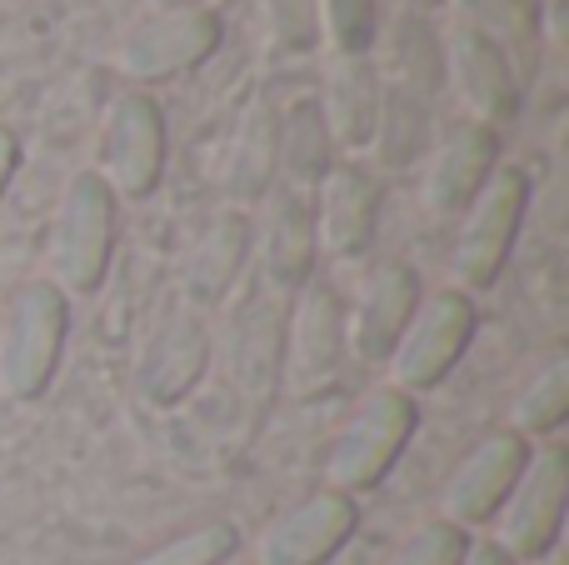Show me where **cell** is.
Segmentation results:
<instances>
[{"instance_id":"1","label":"cell","mask_w":569,"mask_h":565,"mask_svg":"<svg viewBox=\"0 0 569 565\" xmlns=\"http://www.w3.org/2000/svg\"><path fill=\"white\" fill-rule=\"evenodd\" d=\"M415 396L395 386H380L355 406V416L345 420L340 440H335L330 460H325V490H340V496H360V490H375L385 476L395 470L400 450L410 446L415 436Z\"/></svg>"},{"instance_id":"2","label":"cell","mask_w":569,"mask_h":565,"mask_svg":"<svg viewBox=\"0 0 569 565\" xmlns=\"http://www.w3.org/2000/svg\"><path fill=\"white\" fill-rule=\"evenodd\" d=\"M525 210H530V176L515 166H495L480 196L465 206V226L450 256V276L460 296L490 290L500 280L505 260L515 250V236L525 226Z\"/></svg>"},{"instance_id":"3","label":"cell","mask_w":569,"mask_h":565,"mask_svg":"<svg viewBox=\"0 0 569 565\" xmlns=\"http://www.w3.org/2000/svg\"><path fill=\"white\" fill-rule=\"evenodd\" d=\"M110 250H116V196L96 170H80L60 200L56 236H50V270H56L50 286L60 296L100 290L110 270Z\"/></svg>"},{"instance_id":"4","label":"cell","mask_w":569,"mask_h":565,"mask_svg":"<svg viewBox=\"0 0 569 565\" xmlns=\"http://www.w3.org/2000/svg\"><path fill=\"white\" fill-rule=\"evenodd\" d=\"M70 306L50 280H30L16 296L0 336V390L10 400H36L56 380L60 350H66Z\"/></svg>"},{"instance_id":"5","label":"cell","mask_w":569,"mask_h":565,"mask_svg":"<svg viewBox=\"0 0 569 565\" xmlns=\"http://www.w3.org/2000/svg\"><path fill=\"white\" fill-rule=\"evenodd\" d=\"M475 300L460 290H440V296H420L410 326L400 330L390 350V380L395 390L415 396V390H430L460 366V356L475 340Z\"/></svg>"},{"instance_id":"6","label":"cell","mask_w":569,"mask_h":565,"mask_svg":"<svg viewBox=\"0 0 569 565\" xmlns=\"http://www.w3.org/2000/svg\"><path fill=\"white\" fill-rule=\"evenodd\" d=\"M569 511V456L560 446L530 450L515 490L500 506V536L495 546L510 561H545L565 531Z\"/></svg>"},{"instance_id":"7","label":"cell","mask_w":569,"mask_h":565,"mask_svg":"<svg viewBox=\"0 0 569 565\" xmlns=\"http://www.w3.org/2000/svg\"><path fill=\"white\" fill-rule=\"evenodd\" d=\"M345 356V310L340 296L320 280H305L300 300H295L290 330H284V356H280V386L295 400H315L335 386Z\"/></svg>"},{"instance_id":"8","label":"cell","mask_w":569,"mask_h":565,"mask_svg":"<svg viewBox=\"0 0 569 565\" xmlns=\"http://www.w3.org/2000/svg\"><path fill=\"white\" fill-rule=\"evenodd\" d=\"M100 180L110 196H150L166 176V116L150 96H126L110 110L106 150H100Z\"/></svg>"},{"instance_id":"9","label":"cell","mask_w":569,"mask_h":565,"mask_svg":"<svg viewBox=\"0 0 569 565\" xmlns=\"http://www.w3.org/2000/svg\"><path fill=\"white\" fill-rule=\"evenodd\" d=\"M525 460H530V440L515 436V430H495V436H485L480 446L470 450V456L455 466L450 486H445V521L460 531L470 526H490L495 516H500L505 496L515 490V480H520Z\"/></svg>"},{"instance_id":"10","label":"cell","mask_w":569,"mask_h":565,"mask_svg":"<svg viewBox=\"0 0 569 565\" xmlns=\"http://www.w3.org/2000/svg\"><path fill=\"white\" fill-rule=\"evenodd\" d=\"M445 76L455 80L475 126L495 130L505 120H515V110H520V70L485 30L455 26L450 46H445Z\"/></svg>"},{"instance_id":"11","label":"cell","mask_w":569,"mask_h":565,"mask_svg":"<svg viewBox=\"0 0 569 565\" xmlns=\"http://www.w3.org/2000/svg\"><path fill=\"white\" fill-rule=\"evenodd\" d=\"M355 526H360L355 496L315 490L300 506L284 511L280 521H270V531L260 536V565H325L345 551Z\"/></svg>"},{"instance_id":"12","label":"cell","mask_w":569,"mask_h":565,"mask_svg":"<svg viewBox=\"0 0 569 565\" xmlns=\"http://www.w3.org/2000/svg\"><path fill=\"white\" fill-rule=\"evenodd\" d=\"M315 250L335 260H355L370 250L375 220H380V186L360 166H330L315 186Z\"/></svg>"},{"instance_id":"13","label":"cell","mask_w":569,"mask_h":565,"mask_svg":"<svg viewBox=\"0 0 569 565\" xmlns=\"http://www.w3.org/2000/svg\"><path fill=\"white\" fill-rule=\"evenodd\" d=\"M220 46V20L206 10H160L120 50V66L136 80H166L196 70Z\"/></svg>"},{"instance_id":"14","label":"cell","mask_w":569,"mask_h":565,"mask_svg":"<svg viewBox=\"0 0 569 565\" xmlns=\"http://www.w3.org/2000/svg\"><path fill=\"white\" fill-rule=\"evenodd\" d=\"M380 110H385V80L375 70L370 56H340L325 80V130L330 146L345 150H370L375 130H380Z\"/></svg>"},{"instance_id":"15","label":"cell","mask_w":569,"mask_h":565,"mask_svg":"<svg viewBox=\"0 0 569 565\" xmlns=\"http://www.w3.org/2000/svg\"><path fill=\"white\" fill-rule=\"evenodd\" d=\"M490 170H495V130L460 126L440 146L430 176H425V206H430V216H440V220L465 216V206L480 196Z\"/></svg>"},{"instance_id":"16","label":"cell","mask_w":569,"mask_h":565,"mask_svg":"<svg viewBox=\"0 0 569 565\" xmlns=\"http://www.w3.org/2000/svg\"><path fill=\"white\" fill-rule=\"evenodd\" d=\"M415 306H420V276L400 260H385L370 276L360 296V316H355V356L360 360H390L400 330L410 326Z\"/></svg>"},{"instance_id":"17","label":"cell","mask_w":569,"mask_h":565,"mask_svg":"<svg viewBox=\"0 0 569 565\" xmlns=\"http://www.w3.org/2000/svg\"><path fill=\"white\" fill-rule=\"evenodd\" d=\"M310 266H315L310 196L295 186H280V196L270 200V220H266V276L280 290H300L310 280Z\"/></svg>"},{"instance_id":"18","label":"cell","mask_w":569,"mask_h":565,"mask_svg":"<svg viewBox=\"0 0 569 565\" xmlns=\"http://www.w3.org/2000/svg\"><path fill=\"white\" fill-rule=\"evenodd\" d=\"M280 110L270 96H256L240 116L236 146H230V196L260 200L280 176Z\"/></svg>"},{"instance_id":"19","label":"cell","mask_w":569,"mask_h":565,"mask_svg":"<svg viewBox=\"0 0 569 565\" xmlns=\"http://www.w3.org/2000/svg\"><path fill=\"white\" fill-rule=\"evenodd\" d=\"M280 356H284V320L276 300H260L246 310L236 336V380L256 406H266L280 390Z\"/></svg>"},{"instance_id":"20","label":"cell","mask_w":569,"mask_h":565,"mask_svg":"<svg viewBox=\"0 0 569 565\" xmlns=\"http://www.w3.org/2000/svg\"><path fill=\"white\" fill-rule=\"evenodd\" d=\"M246 256H250V226L240 210H226V216L206 230V240H200L196 260H190V270H186L190 300H196V306H216L230 290V280L240 276Z\"/></svg>"},{"instance_id":"21","label":"cell","mask_w":569,"mask_h":565,"mask_svg":"<svg viewBox=\"0 0 569 565\" xmlns=\"http://www.w3.org/2000/svg\"><path fill=\"white\" fill-rule=\"evenodd\" d=\"M206 366V330L196 316H176L146 356V390L156 400H180Z\"/></svg>"},{"instance_id":"22","label":"cell","mask_w":569,"mask_h":565,"mask_svg":"<svg viewBox=\"0 0 569 565\" xmlns=\"http://www.w3.org/2000/svg\"><path fill=\"white\" fill-rule=\"evenodd\" d=\"M280 170L284 186L295 190L320 186V176L330 170V130L320 106H300L290 110V120H280Z\"/></svg>"},{"instance_id":"23","label":"cell","mask_w":569,"mask_h":565,"mask_svg":"<svg viewBox=\"0 0 569 565\" xmlns=\"http://www.w3.org/2000/svg\"><path fill=\"white\" fill-rule=\"evenodd\" d=\"M395 60H400V86L395 90H405V96L430 106V96L445 80V46L435 40V30L425 26V16L400 20V30H395Z\"/></svg>"},{"instance_id":"24","label":"cell","mask_w":569,"mask_h":565,"mask_svg":"<svg viewBox=\"0 0 569 565\" xmlns=\"http://www.w3.org/2000/svg\"><path fill=\"white\" fill-rule=\"evenodd\" d=\"M569 416V356H550V366L540 376H530V386L515 400V436H550Z\"/></svg>"},{"instance_id":"25","label":"cell","mask_w":569,"mask_h":565,"mask_svg":"<svg viewBox=\"0 0 569 565\" xmlns=\"http://www.w3.org/2000/svg\"><path fill=\"white\" fill-rule=\"evenodd\" d=\"M425 130H430V106L405 96V90H385L380 130H375V146H380L385 166H405V160L420 156Z\"/></svg>"},{"instance_id":"26","label":"cell","mask_w":569,"mask_h":565,"mask_svg":"<svg viewBox=\"0 0 569 565\" xmlns=\"http://www.w3.org/2000/svg\"><path fill=\"white\" fill-rule=\"evenodd\" d=\"M240 536L226 521H210V526H196L186 536H176L170 546H156L150 556H140L136 565H226L236 556Z\"/></svg>"},{"instance_id":"27","label":"cell","mask_w":569,"mask_h":565,"mask_svg":"<svg viewBox=\"0 0 569 565\" xmlns=\"http://www.w3.org/2000/svg\"><path fill=\"white\" fill-rule=\"evenodd\" d=\"M320 30L335 40L340 56H370L375 40V0H315Z\"/></svg>"},{"instance_id":"28","label":"cell","mask_w":569,"mask_h":565,"mask_svg":"<svg viewBox=\"0 0 569 565\" xmlns=\"http://www.w3.org/2000/svg\"><path fill=\"white\" fill-rule=\"evenodd\" d=\"M465 551H470V536L450 521H430L420 526L400 551L390 556V565H465Z\"/></svg>"},{"instance_id":"29","label":"cell","mask_w":569,"mask_h":565,"mask_svg":"<svg viewBox=\"0 0 569 565\" xmlns=\"http://www.w3.org/2000/svg\"><path fill=\"white\" fill-rule=\"evenodd\" d=\"M266 10L276 50H310L320 40V6L315 0H266Z\"/></svg>"},{"instance_id":"30","label":"cell","mask_w":569,"mask_h":565,"mask_svg":"<svg viewBox=\"0 0 569 565\" xmlns=\"http://www.w3.org/2000/svg\"><path fill=\"white\" fill-rule=\"evenodd\" d=\"M465 565H520V561H510L500 546H495V541H485V546H470V551H465Z\"/></svg>"},{"instance_id":"31","label":"cell","mask_w":569,"mask_h":565,"mask_svg":"<svg viewBox=\"0 0 569 565\" xmlns=\"http://www.w3.org/2000/svg\"><path fill=\"white\" fill-rule=\"evenodd\" d=\"M16 160H20V150H16V140H10V130H0V196H6V186H10V176H16Z\"/></svg>"},{"instance_id":"32","label":"cell","mask_w":569,"mask_h":565,"mask_svg":"<svg viewBox=\"0 0 569 565\" xmlns=\"http://www.w3.org/2000/svg\"><path fill=\"white\" fill-rule=\"evenodd\" d=\"M156 10H200V0H150Z\"/></svg>"},{"instance_id":"33","label":"cell","mask_w":569,"mask_h":565,"mask_svg":"<svg viewBox=\"0 0 569 565\" xmlns=\"http://www.w3.org/2000/svg\"><path fill=\"white\" fill-rule=\"evenodd\" d=\"M410 6H415V16H425V10H435L440 0H410Z\"/></svg>"}]
</instances>
